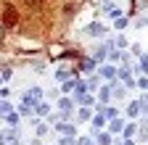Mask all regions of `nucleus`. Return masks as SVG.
<instances>
[{"label": "nucleus", "mask_w": 148, "mask_h": 145, "mask_svg": "<svg viewBox=\"0 0 148 145\" xmlns=\"http://www.w3.org/2000/svg\"><path fill=\"white\" fill-rule=\"evenodd\" d=\"M40 98H42V90H40V87H32V90H27V93H24L21 103H24V106H32V108H34L37 103H42Z\"/></svg>", "instance_id": "1"}, {"label": "nucleus", "mask_w": 148, "mask_h": 145, "mask_svg": "<svg viewBox=\"0 0 148 145\" xmlns=\"http://www.w3.org/2000/svg\"><path fill=\"white\" fill-rule=\"evenodd\" d=\"M116 79H122V82H124V87H135V84H138V79L132 77V71H130L127 66L116 71Z\"/></svg>", "instance_id": "2"}, {"label": "nucleus", "mask_w": 148, "mask_h": 145, "mask_svg": "<svg viewBox=\"0 0 148 145\" xmlns=\"http://www.w3.org/2000/svg\"><path fill=\"white\" fill-rule=\"evenodd\" d=\"M95 98H98V103H95V108H98V111H101V108H103V106H108V100H111V87H108V84H106V87H101Z\"/></svg>", "instance_id": "3"}, {"label": "nucleus", "mask_w": 148, "mask_h": 145, "mask_svg": "<svg viewBox=\"0 0 148 145\" xmlns=\"http://www.w3.org/2000/svg\"><path fill=\"white\" fill-rule=\"evenodd\" d=\"M116 71H119V69H116L114 63H103V66L98 69V77H103V79H111V82H114V79H116Z\"/></svg>", "instance_id": "4"}, {"label": "nucleus", "mask_w": 148, "mask_h": 145, "mask_svg": "<svg viewBox=\"0 0 148 145\" xmlns=\"http://www.w3.org/2000/svg\"><path fill=\"white\" fill-rule=\"evenodd\" d=\"M18 21V13H16V8L13 5H5V13H3V24L5 27H13Z\"/></svg>", "instance_id": "5"}, {"label": "nucleus", "mask_w": 148, "mask_h": 145, "mask_svg": "<svg viewBox=\"0 0 148 145\" xmlns=\"http://www.w3.org/2000/svg\"><path fill=\"white\" fill-rule=\"evenodd\" d=\"M85 34H90V37H101V34H106V27L98 24V21H92V24L85 27Z\"/></svg>", "instance_id": "6"}, {"label": "nucleus", "mask_w": 148, "mask_h": 145, "mask_svg": "<svg viewBox=\"0 0 148 145\" xmlns=\"http://www.w3.org/2000/svg\"><path fill=\"white\" fill-rule=\"evenodd\" d=\"M143 114V108H140V100H132V103H127V119H138Z\"/></svg>", "instance_id": "7"}, {"label": "nucleus", "mask_w": 148, "mask_h": 145, "mask_svg": "<svg viewBox=\"0 0 148 145\" xmlns=\"http://www.w3.org/2000/svg\"><path fill=\"white\" fill-rule=\"evenodd\" d=\"M56 129H58V135H66V137H74V124H69V121H58L56 124Z\"/></svg>", "instance_id": "8"}, {"label": "nucleus", "mask_w": 148, "mask_h": 145, "mask_svg": "<svg viewBox=\"0 0 148 145\" xmlns=\"http://www.w3.org/2000/svg\"><path fill=\"white\" fill-rule=\"evenodd\" d=\"M108 132H111V135H119V132H124V121H122L119 116H116V119H111V121H108Z\"/></svg>", "instance_id": "9"}, {"label": "nucleus", "mask_w": 148, "mask_h": 145, "mask_svg": "<svg viewBox=\"0 0 148 145\" xmlns=\"http://www.w3.org/2000/svg\"><path fill=\"white\" fill-rule=\"evenodd\" d=\"M92 132H95L98 145H111V140H114V137H111V132H98V129H92Z\"/></svg>", "instance_id": "10"}, {"label": "nucleus", "mask_w": 148, "mask_h": 145, "mask_svg": "<svg viewBox=\"0 0 148 145\" xmlns=\"http://www.w3.org/2000/svg\"><path fill=\"white\" fill-rule=\"evenodd\" d=\"M58 111L66 114V116L71 114V98H61V100H58Z\"/></svg>", "instance_id": "11"}, {"label": "nucleus", "mask_w": 148, "mask_h": 145, "mask_svg": "<svg viewBox=\"0 0 148 145\" xmlns=\"http://www.w3.org/2000/svg\"><path fill=\"white\" fill-rule=\"evenodd\" d=\"M77 119H79V121H92V111H90L87 106H82L79 111H77Z\"/></svg>", "instance_id": "12"}, {"label": "nucleus", "mask_w": 148, "mask_h": 145, "mask_svg": "<svg viewBox=\"0 0 148 145\" xmlns=\"http://www.w3.org/2000/svg\"><path fill=\"white\" fill-rule=\"evenodd\" d=\"M101 114H103V116H106L108 121L119 116V111H116V108H114V106H103V108H101Z\"/></svg>", "instance_id": "13"}, {"label": "nucleus", "mask_w": 148, "mask_h": 145, "mask_svg": "<svg viewBox=\"0 0 148 145\" xmlns=\"http://www.w3.org/2000/svg\"><path fill=\"white\" fill-rule=\"evenodd\" d=\"M103 124H108V119H106V116H103V114L98 111L95 116H92V129H101V127H103Z\"/></svg>", "instance_id": "14"}, {"label": "nucleus", "mask_w": 148, "mask_h": 145, "mask_svg": "<svg viewBox=\"0 0 148 145\" xmlns=\"http://www.w3.org/2000/svg\"><path fill=\"white\" fill-rule=\"evenodd\" d=\"M77 103H79V106H87V108H90V106H95V103H98V98H92L90 93H85V95H82Z\"/></svg>", "instance_id": "15"}, {"label": "nucleus", "mask_w": 148, "mask_h": 145, "mask_svg": "<svg viewBox=\"0 0 148 145\" xmlns=\"http://www.w3.org/2000/svg\"><path fill=\"white\" fill-rule=\"evenodd\" d=\"M34 114H37V116H48V114H50V106H48V103H37V106H34Z\"/></svg>", "instance_id": "16"}, {"label": "nucleus", "mask_w": 148, "mask_h": 145, "mask_svg": "<svg viewBox=\"0 0 148 145\" xmlns=\"http://www.w3.org/2000/svg\"><path fill=\"white\" fill-rule=\"evenodd\" d=\"M135 132H138V127H135L132 121H130V124H124V132H122V135H124V140H130V137H132Z\"/></svg>", "instance_id": "17"}, {"label": "nucleus", "mask_w": 148, "mask_h": 145, "mask_svg": "<svg viewBox=\"0 0 148 145\" xmlns=\"http://www.w3.org/2000/svg\"><path fill=\"white\" fill-rule=\"evenodd\" d=\"M77 82H79V79H66V82L61 84V90H64V93H74V87H77Z\"/></svg>", "instance_id": "18"}, {"label": "nucleus", "mask_w": 148, "mask_h": 145, "mask_svg": "<svg viewBox=\"0 0 148 145\" xmlns=\"http://www.w3.org/2000/svg\"><path fill=\"white\" fill-rule=\"evenodd\" d=\"M18 119H21V116H18V111H11V114H5V121H8L11 127H16V124H18Z\"/></svg>", "instance_id": "19"}, {"label": "nucleus", "mask_w": 148, "mask_h": 145, "mask_svg": "<svg viewBox=\"0 0 148 145\" xmlns=\"http://www.w3.org/2000/svg\"><path fill=\"white\" fill-rule=\"evenodd\" d=\"M69 77H71V71H69V69H58V71H56V79H58V82H66Z\"/></svg>", "instance_id": "20"}, {"label": "nucleus", "mask_w": 148, "mask_h": 145, "mask_svg": "<svg viewBox=\"0 0 148 145\" xmlns=\"http://www.w3.org/2000/svg\"><path fill=\"white\" fill-rule=\"evenodd\" d=\"M82 69L85 71H92V69H95V58H85L82 61Z\"/></svg>", "instance_id": "21"}, {"label": "nucleus", "mask_w": 148, "mask_h": 145, "mask_svg": "<svg viewBox=\"0 0 148 145\" xmlns=\"http://www.w3.org/2000/svg\"><path fill=\"white\" fill-rule=\"evenodd\" d=\"M127 24H130V21L124 19V16H119V19H114V29H124Z\"/></svg>", "instance_id": "22"}, {"label": "nucleus", "mask_w": 148, "mask_h": 145, "mask_svg": "<svg viewBox=\"0 0 148 145\" xmlns=\"http://www.w3.org/2000/svg\"><path fill=\"white\" fill-rule=\"evenodd\" d=\"M106 11H108V16H111V19H119V16H122V8H114V5H108Z\"/></svg>", "instance_id": "23"}, {"label": "nucleus", "mask_w": 148, "mask_h": 145, "mask_svg": "<svg viewBox=\"0 0 148 145\" xmlns=\"http://www.w3.org/2000/svg\"><path fill=\"white\" fill-rule=\"evenodd\" d=\"M138 69H140V71H145V77H148V56H143V58H140V66H138Z\"/></svg>", "instance_id": "24"}, {"label": "nucleus", "mask_w": 148, "mask_h": 145, "mask_svg": "<svg viewBox=\"0 0 148 145\" xmlns=\"http://www.w3.org/2000/svg\"><path fill=\"white\" fill-rule=\"evenodd\" d=\"M5 114H11V103H0V116H5Z\"/></svg>", "instance_id": "25"}, {"label": "nucleus", "mask_w": 148, "mask_h": 145, "mask_svg": "<svg viewBox=\"0 0 148 145\" xmlns=\"http://www.w3.org/2000/svg\"><path fill=\"white\" fill-rule=\"evenodd\" d=\"M119 50H127V37H116V42H114Z\"/></svg>", "instance_id": "26"}, {"label": "nucleus", "mask_w": 148, "mask_h": 145, "mask_svg": "<svg viewBox=\"0 0 148 145\" xmlns=\"http://www.w3.org/2000/svg\"><path fill=\"white\" fill-rule=\"evenodd\" d=\"M98 82H101L98 77H90V79H87V90H95V87H98Z\"/></svg>", "instance_id": "27"}, {"label": "nucleus", "mask_w": 148, "mask_h": 145, "mask_svg": "<svg viewBox=\"0 0 148 145\" xmlns=\"http://www.w3.org/2000/svg\"><path fill=\"white\" fill-rule=\"evenodd\" d=\"M140 108H143V114L148 116V95H143V98H140Z\"/></svg>", "instance_id": "28"}, {"label": "nucleus", "mask_w": 148, "mask_h": 145, "mask_svg": "<svg viewBox=\"0 0 148 145\" xmlns=\"http://www.w3.org/2000/svg\"><path fill=\"white\" fill-rule=\"evenodd\" d=\"M74 140H77V137H66V135H64V137H61V142H58V145H74Z\"/></svg>", "instance_id": "29"}, {"label": "nucleus", "mask_w": 148, "mask_h": 145, "mask_svg": "<svg viewBox=\"0 0 148 145\" xmlns=\"http://www.w3.org/2000/svg\"><path fill=\"white\" fill-rule=\"evenodd\" d=\"M138 87H140V90H148V77H140V79H138Z\"/></svg>", "instance_id": "30"}, {"label": "nucleus", "mask_w": 148, "mask_h": 145, "mask_svg": "<svg viewBox=\"0 0 148 145\" xmlns=\"http://www.w3.org/2000/svg\"><path fill=\"white\" fill-rule=\"evenodd\" d=\"M138 135H140V140H148V127H140Z\"/></svg>", "instance_id": "31"}, {"label": "nucleus", "mask_w": 148, "mask_h": 145, "mask_svg": "<svg viewBox=\"0 0 148 145\" xmlns=\"http://www.w3.org/2000/svg\"><path fill=\"white\" fill-rule=\"evenodd\" d=\"M74 145H90V137H77V140H74Z\"/></svg>", "instance_id": "32"}, {"label": "nucleus", "mask_w": 148, "mask_h": 145, "mask_svg": "<svg viewBox=\"0 0 148 145\" xmlns=\"http://www.w3.org/2000/svg\"><path fill=\"white\" fill-rule=\"evenodd\" d=\"M24 3H27V5H32V8H34V5H40V3H42V0H24Z\"/></svg>", "instance_id": "33"}, {"label": "nucleus", "mask_w": 148, "mask_h": 145, "mask_svg": "<svg viewBox=\"0 0 148 145\" xmlns=\"http://www.w3.org/2000/svg\"><path fill=\"white\" fill-rule=\"evenodd\" d=\"M122 145H135V140L130 137V140H122Z\"/></svg>", "instance_id": "34"}, {"label": "nucleus", "mask_w": 148, "mask_h": 145, "mask_svg": "<svg viewBox=\"0 0 148 145\" xmlns=\"http://www.w3.org/2000/svg\"><path fill=\"white\" fill-rule=\"evenodd\" d=\"M119 145H122V142H119Z\"/></svg>", "instance_id": "35"}, {"label": "nucleus", "mask_w": 148, "mask_h": 145, "mask_svg": "<svg viewBox=\"0 0 148 145\" xmlns=\"http://www.w3.org/2000/svg\"><path fill=\"white\" fill-rule=\"evenodd\" d=\"M145 121H148V119H145Z\"/></svg>", "instance_id": "36"}]
</instances>
